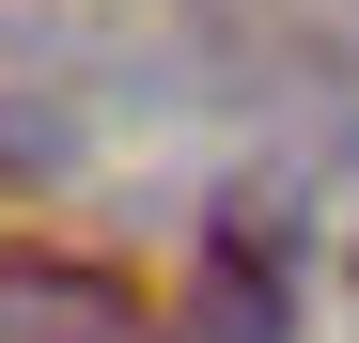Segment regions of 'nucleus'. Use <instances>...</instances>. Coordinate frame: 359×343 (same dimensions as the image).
I'll return each instance as SVG.
<instances>
[{"label": "nucleus", "mask_w": 359, "mask_h": 343, "mask_svg": "<svg viewBox=\"0 0 359 343\" xmlns=\"http://www.w3.org/2000/svg\"><path fill=\"white\" fill-rule=\"evenodd\" d=\"M172 343H297V312H281V250H266V234H219L203 281H188V312H172Z\"/></svg>", "instance_id": "obj_2"}, {"label": "nucleus", "mask_w": 359, "mask_h": 343, "mask_svg": "<svg viewBox=\"0 0 359 343\" xmlns=\"http://www.w3.org/2000/svg\"><path fill=\"white\" fill-rule=\"evenodd\" d=\"M141 281L63 234H0V343H141Z\"/></svg>", "instance_id": "obj_1"}]
</instances>
